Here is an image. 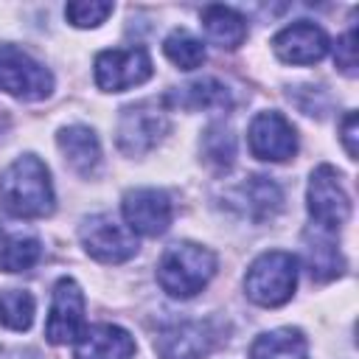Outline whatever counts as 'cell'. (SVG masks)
<instances>
[{
	"label": "cell",
	"instance_id": "10",
	"mask_svg": "<svg viewBox=\"0 0 359 359\" xmlns=\"http://www.w3.org/2000/svg\"><path fill=\"white\" fill-rule=\"evenodd\" d=\"M247 143L252 157L266 163H283V160H292L297 151V132L280 112L269 109V112H258L250 121Z\"/></svg>",
	"mask_w": 359,
	"mask_h": 359
},
{
	"label": "cell",
	"instance_id": "11",
	"mask_svg": "<svg viewBox=\"0 0 359 359\" xmlns=\"http://www.w3.org/2000/svg\"><path fill=\"white\" fill-rule=\"evenodd\" d=\"M84 331V294L81 286L73 278H59L53 286L50 314L45 323V337L53 345L76 342V337Z\"/></svg>",
	"mask_w": 359,
	"mask_h": 359
},
{
	"label": "cell",
	"instance_id": "15",
	"mask_svg": "<svg viewBox=\"0 0 359 359\" xmlns=\"http://www.w3.org/2000/svg\"><path fill=\"white\" fill-rule=\"evenodd\" d=\"M135 339L126 328L112 323L87 325L73 342V359H132Z\"/></svg>",
	"mask_w": 359,
	"mask_h": 359
},
{
	"label": "cell",
	"instance_id": "12",
	"mask_svg": "<svg viewBox=\"0 0 359 359\" xmlns=\"http://www.w3.org/2000/svg\"><path fill=\"white\" fill-rule=\"evenodd\" d=\"M224 205L250 222H266L280 210L283 194L272 177L252 174L224 191Z\"/></svg>",
	"mask_w": 359,
	"mask_h": 359
},
{
	"label": "cell",
	"instance_id": "14",
	"mask_svg": "<svg viewBox=\"0 0 359 359\" xmlns=\"http://www.w3.org/2000/svg\"><path fill=\"white\" fill-rule=\"evenodd\" d=\"M216 348V331L210 323L185 320L163 328L154 339V351L163 359H205Z\"/></svg>",
	"mask_w": 359,
	"mask_h": 359
},
{
	"label": "cell",
	"instance_id": "2",
	"mask_svg": "<svg viewBox=\"0 0 359 359\" xmlns=\"http://www.w3.org/2000/svg\"><path fill=\"white\" fill-rule=\"evenodd\" d=\"M216 275V255L194 241H177L163 250L157 261V283L165 294L188 300L199 294Z\"/></svg>",
	"mask_w": 359,
	"mask_h": 359
},
{
	"label": "cell",
	"instance_id": "9",
	"mask_svg": "<svg viewBox=\"0 0 359 359\" xmlns=\"http://www.w3.org/2000/svg\"><path fill=\"white\" fill-rule=\"evenodd\" d=\"M121 213L135 236H163L174 219V205L160 188H132L123 194Z\"/></svg>",
	"mask_w": 359,
	"mask_h": 359
},
{
	"label": "cell",
	"instance_id": "17",
	"mask_svg": "<svg viewBox=\"0 0 359 359\" xmlns=\"http://www.w3.org/2000/svg\"><path fill=\"white\" fill-rule=\"evenodd\" d=\"M303 258H306V269L314 280H331V278L342 275V269H345L342 252H339L331 230H323V227H309L303 233Z\"/></svg>",
	"mask_w": 359,
	"mask_h": 359
},
{
	"label": "cell",
	"instance_id": "23",
	"mask_svg": "<svg viewBox=\"0 0 359 359\" xmlns=\"http://www.w3.org/2000/svg\"><path fill=\"white\" fill-rule=\"evenodd\" d=\"M34 294L25 289L0 292V325L8 331H28L34 323Z\"/></svg>",
	"mask_w": 359,
	"mask_h": 359
},
{
	"label": "cell",
	"instance_id": "26",
	"mask_svg": "<svg viewBox=\"0 0 359 359\" xmlns=\"http://www.w3.org/2000/svg\"><path fill=\"white\" fill-rule=\"evenodd\" d=\"M334 65L345 73V76H356V28H348L339 39H337V50H334Z\"/></svg>",
	"mask_w": 359,
	"mask_h": 359
},
{
	"label": "cell",
	"instance_id": "8",
	"mask_svg": "<svg viewBox=\"0 0 359 359\" xmlns=\"http://www.w3.org/2000/svg\"><path fill=\"white\" fill-rule=\"evenodd\" d=\"M95 84L104 93H123L151 79V56L146 48H109L95 56Z\"/></svg>",
	"mask_w": 359,
	"mask_h": 359
},
{
	"label": "cell",
	"instance_id": "27",
	"mask_svg": "<svg viewBox=\"0 0 359 359\" xmlns=\"http://www.w3.org/2000/svg\"><path fill=\"white\" fill-rule=\"evenodd\" d=\"M339 132H342L339 137H342V146H345L348 157L356 160V154H359V149H356V112H345V118L339 123Z\"/></svg>",
	"mask_w": 359,
	"mask_h": 359
},
{
	"label": "cell",
	"instance_id": "1",
	"mask_svg": "<svg viewBox=\"0 0 359 359\" xmlns=\"http://www.w3.org/2000/svg\"><path fill=\"white\" fill-rule=\"evenodd\" d=\"M0 205L17 219H45L56 208L48 165L36 154L17 157L0 174Z\"/></svg>",
	"mask_w": 359,
	"mask_h": 359
},
{
	"label": "cell",
	"instance_id": "16",
	"mask_svg": "<svg viewBox=\"0 0 359 359\" xmlns=\"http://www.w3.org/2000/svg\"><path fill=\"white\" fill-rule=\"evenodd\" d=\"M56 146H59L65 163L81 177H90L101 163V143H98V137L90 126L73 123V126L59 129Z\"/></svg>",
	"mask_w": 359,
	"mask_h": 359
},
{
	"label": "cell",
	"instance_id": "3",
	"mask_svg": "<svg viewBox=\"0 0 359 359\" xmlns=\"http://www.w3.org/2000/svg\"><path fill=\"white\" fill-rule=\"evenodd\" d=\"M294 286H297V258L283 250L261 252L244 275L247 297L264 309H278L289 303Z\"/></svg>",
	"mask_w": 359,
	"mask_h": 359
},
{
	"label": "cell",
	"instance_id": "25",
	"mask_svg": "<svg viewBox=\"0 0 359 359\" xmlns=\"http://www.w3.org/2000/svg\"><path fill=\"white\" fill-rule=\"evenodd\" d=\"M112 14V3H98V0H76L65 6V17L76 28H95Z\"/></svg>",
	"mask_w": 359,
	"mask_h": 359
},
{
	"label": "cell",
	"instance_id": "19",
	"mask_svg": "<svg viewBox=\"0 0 359 359\" xmlns=\"http://www.w3.org/2000/svg\"><path fill=\"white\" fill-rule=\"evenodd\" d=\"M250 359H309V342L300 328H272L252 339Z\"/></svg>",
	"mask_w": 359,
	"mask_h": 359
},
{
	"label": "cell",
	"instance_id": "7",
	"mask_svg": "<svg viewBox=\"0 0 359 359\" xmlns=\"http://www.w3.org/2000/svg\"><path fill=\"white\" fill-rule=\"evenodd\" d=\"M81 247L101 264H123L137 252V236L112 213H95L79 227Z\"/></svg>",
	"mask_w": 359,
	"mask_h": 359
},
{
	"label": "cell",
	"instance_id": "18",
	"mask_svg": "<svg viewBox=\"0 0 359 359\" xmlns=\"http://www.w3.org/2000/svg\"><path fill=\"white\" fill-rule=\"evenodd\" d=\"M202 31H205V39L213 42L216 48L233 50L247 39V20L230 6H205Z\"/></svg>",
	"mask_w": 359,
	"mask_h": 359
},
{
	"label": "cell",
	"instance_id": "6",
	"mask_svg": "<svg viewBox=\"0 0 359 359\" xmlns=\"http://www.w3.org/2000/svg\"><path fill=\"white\" fill-rule=\"evenodd\" d=\"M306 205L314 227L337 233L348 216H351V199L342 188V177L334 165L323 163L311 171L309 177V191H306Z\"/></svg>",
	"mask_w": 359,
	"mask_h": 359
},
{
	"label": "cell",
	"instance_id": "21",
	"mask_svg": "<svg viewBox=\"0 0 359 359\" xmlns=\"http://www.w3.org/2000/svg\"><path fill=\"white\" fill-rule=\"evenodd\" d=\"M165 104H174L182 109H227L230 90L216 79H199V81H191V84L168 93Z\"/></svg>",
	"mask_w": 359,
	"mask_h": 359
},
{
	"label": "cell",
	"instance_id": "5",
	"mask_svg": "<svg viewBox=\"0 0 359 359\" xmlns=\"http://www.w3.org/2000/svg\"><path fill=\"white\" fill-rule=\"evenodd\" d=\"M0 90L20 101H42L53 93V76L22 48L0 45Z\"/></svg>",
	"mask_w": 359,
	"mask_h": 359
},
{
	"label": "cell",
	"instance_id": "4",
	"mask_svg": "<svg viewBox=\"0 0 359 359\" xmlns=\"http://www.w3.org/2000/svg\"><path fill=\"white\" fill-rule=\"evenodd\" d=\"M168 132V115L157 101H137L121 109L115 126V143L123 154L140 157L151 151Z\"/></svg>",
	"mask_w": 359,
	"mask_h": 359
},
{
	"label": "cell",
	"instance_id": "13",
	"mask_svg": "<svg viewBox=\"0 0 359 359\" xmlns=\"http://www.w3.org/2000/svg\"><path fill=\"white\" fill-rule=\"evenodd\" d=\"M272 50L286 65H317L328 53V36L317 22L297 20L272 36Z\"/></svg>",
	"mask_w": 359,
	"mask_h": 359
},
{
	"label": "cell",
	"instance_id": "22",
	"mask_svg": "<svg viewBox=\"0 0 359 359\" xmlns=\"http://www.w3.org/2000/svg\"><path fill=\"white\" fill-rule=\"evenodd\" d=\"M163 53H165L168 62L177 65L180 70H196V67H202V62H205V56H208L202 39H196V36H194L191 31H185V28H177V31H171V34L165 36Z\"/></svg>",
	"mask_w": 359,
	"mask_h": 359
},
{
	"label": "cell",
	"instance_id": "24",
	"mask_svg": "<svg viewBox=\"0 0 359 359\" xmlns=\"http://www.w3.org/2000/svg\"><path fill=\"white\" fill-rule=\"evenodd\" d=\"M202 154L216 171H227L236 157V137H233L230 126L210 123L202 135Z\"/></svg>",
	"mask_w": 359,
	"mask_h": 359
},
{
	"label": "cell",
	"instance_id": "20",
	"mask_svg": "<svg viewBox=\"0 0 359 359\" xmlns=\"http://www.w3.org/2000/svg\"><path fill=\"white\" fill-rule=\"evenodd\" d=\"M42 258V241L25 230L0 227V269L25 272Z\"/></svg>",
	"mask_w": 359,
	"mask_h": 359
}]
</instances>
